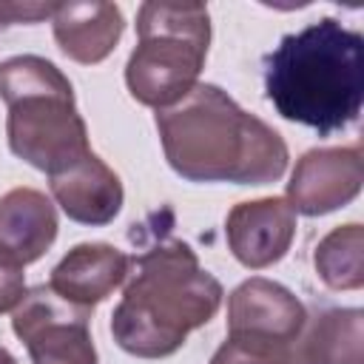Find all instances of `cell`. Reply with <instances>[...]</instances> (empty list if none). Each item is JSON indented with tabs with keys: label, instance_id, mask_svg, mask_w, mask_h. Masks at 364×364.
Returning <instances> with one entry per match:
<instances>
[{
	"label": "cell",
	"instance_id": "cell-5",
	"mask_svg": "<svg viewBox=\"0 0 364 364\" xmlns=\"http://www.w3.org/2000/svg\"><path fill=\"white\" fill-rule=\"evenodd\" d=\"M136 37L125 63L131 97L156 111L185 100L199 80L210 46L208 6L142 3L136 11Z\"/></svg>",
	"mask_w": 364,
	"mask_h": 364
},
{
	"label": "cell",
	"instance_id": "cell-8",
	"mask_svg": "<svg viewBox=\"0 0 364 364\" xmlns=\"http://www.w3.org/2000/svg\"><path fill=\"white\" fill-rule=\"evenodd\" d=\"M307 324L304 304L279 282L253 276L228 296V336L264 338L279 344L299 341Z\"/></svg>",
	"mask_w": 364,
	"mask_h": 364
},
{
	"label": "cell",
	"instance_id": "cell-3",
	"mask_svg": "<svg viewBox=\"0 0 364 364\" xmlns=\"http://www.w3.org/2000/svg\"><path fill=\"white\" fill-rule=\"evenodd\" d=\"M222 296V284L185 242H162L131 259L122 299L111 313V336L136 358L173 355L191 330L216 316Z\"/></svg>",
	"mask_w": 364,
	"mask_h": 364
},
{
	"label": "cell",
	"instance_id": "cell-17",
	"mask_svg": "<svg viewBox=\"0 0 364 364\" xmlns=\"http://www.w3.org/2000/svg\"><path fill=\"white\" fill-rule=\"evenodd\" d=\"M26 296V276L23 267L14 264L9 256L0 253V313L14 310Z\"/></svg>",
	"mask_w": 364,
	"mask_h": 364
},
{
	"label": "cell",
	"instance_id": "cell-2",
	"mask_svg": "<svg viewBox=\"0 0 364 364\" xmlns=\"http://www.w3.org/2000/svg\"><path fill=\"white\" fill-rule=\"evenodd\" d=\"M264 94L299 125L330 136L358 119L364 102V37L321 17L264 57Z\"/></svg>",
	"mask_w": 364,
	"mask_h": 364
},
{
	"label": "cell",
	"instance_id": "cell-1",
	"mask_svg": "<svg viewBox=\"0 0 364 364\" xmlns=\"http://www.w3.org/2000/svg\"><path fill=\"white\" fill-rule=\"evenodd\" d=\"M154 122L168 165L188 182L267 185L287 171L282 134L219 85L196 82L185 100L156 111Z\"/></svg>",
	"mask_w": 364,
	"mask_h": 364
},
{
	"label": "cell",
	"instance_id": "cell-7",
	"mask_svg": "<svg viewBox=\"0 0 364 364\" xmlns=\"http://www.w3.org/2000/svg\"><path fill=\"white\" fill-rule=\"evenodd\" d=\"M364 182L361 151L353 148H313L307 151L287 182V205L293 213L324 216L350 205Z\"/></svg>",
	"mask_w": 364,
	"mask_h": 364
},
{
	"label": "cell",
	"instance_id": "cell-4",
	"mask_svg": "<svg viewBox=\"0 0 364 364\" xmlns=\"http://www.w3.org/2000/svg\"><path fill=\"white\" fill-rule=\"evenodd\" d=\"M0 100L9 108V148L31 168L51 176L91 151L74 88L51 60L37 54L3 60Z\"/></svg>",
	"mask_w": 364,
	"mask_h": 364
},
{
	"label": "cell",
	"instance_id": "cell-15",
	"mask_svg": "<svg viewBox=\"0 0 364 364\" xmlns=\"http://www.w3.org/2000/svg\"><path fill=\"white\" fill-rule=\"evenodd\" d=\"M318 279L333 290H358L364 284V230L358 222L333 228L313 253Z\"/></svg>",
	"mask_w": 364,
	"mask_h": 364
},
{
	"label": "cell",
	"instance_id": "cell-13",
	"mask_svg": "<svg viewBox=\"0 0 364 364\" xmlns=\"http://www.w3.org/2000/svg\"><path fill=\"white\" fill-rule=\"evenodd\" d=\"M57 239V210L34 188H14L0 196V253L26 267Z\"/></svg>",
	"mask_w": 364,
	"mask_h": 364
},
{
	"label": "cell",
	"instance_id": "cell-18",
	"mask_svg": "<svg viewBox=\"0 0 364 364\" xmlns=\"http://www.w3.org/2000/svg\"><path fill=\"white\" fill-rule=\"evenodd\" d=\"M57 3H0V28L14 23H37L43 17L51 20Z\"/></svg>",
	"mask_w": 364,
	"mask_h": 364
},
{
	"label": "cell",
	"instance_id": "cell-19",
	"mask_svg": "<svg viewBox=\"0 0 364 364\" xmlns=\"http://www.w3.org/2000/svg\"><path fill=\"white\" fill-rule=\"evenodd\" d=\"M0 364H17V361H14V355H11L6 347H0Z\"/></svg>",
	"mask_w": 364,
	"mask_h": 364
},
{
	"label": "cell",
	"instance_id": "cell-12",
	"mask_svg": "<svg viewBox=\"0 0 364 364\" xmlns=\"http://www.w3.org/2000/svg\"><path fill=\"white\" fill-rule=\"evenodd\" d=\"M51 28L60 51L68 60L80 65H97L117 48L125 17L114 3H57Z\"/></svg>",
	"mask_w": 364,
	"mask_h": 364
},
{
	"label": "cell",
	"instance_id": "cell-11",
	"mask_svg": "<svg viewBox=\"0 0 364 364\" xmlns=\"http://www.w3.org/2000/svg\"><path fill=\"white\" fill-rule=\"evenodd\" d=\"M128 264L131 259L119 247L108 242H82L60 259L48 287L65 301L91 310L125 282Z\"/></svg>",
	"mask_w": 364,
	"mask_h": 364
},
{
	"label": "cell",
	"instance_id": "cell-16",
	"mask_svg": "<svg viewBox=\"0 0 364 364\" xmlns=\"http://www.w3.org/2000/svg\"><path fill=\"white\" fill-rule=\"evenodd\" d=\"M210 364H304L299 353V341L279 344L247 336H228L222 347L213 353Z\"/></svg>",
	"mask_w": 364,
	"mask_h": 364
},
{
	"label": "cell",
	"instance_id": "cell-10",
	"mask_svg": "<svg viewBox=\"0 0 364 364\" xmlns=\"http://www.w3.org/2000/svg\"><path fill=\"white\" fill-rule=\"evenodd\" d=\"M48 188L68 219L91 228L114 222L125 199L119 176L94 151H88L68 168L51 173Z\"/></svg>",
	"mask_w": 364,
	"mask_h": 364
},
{
	"label": "cell",
	"instance_id": "cell-9",
	"mask_svg": "<svg viewBox=\"0 0 364 364\" xmlns=\"http://www.w3.org/2000/svg\"><path fill=\"white\" fill-rule=\"evenodd\" d=\"M228 247L239 264L262 270L276 264L293 245L296 213L284 196L239 202L225 219Z\"/></svg>",
	"mask_w": 364,
	"mask_h": 364
},
{
	"label": "cell",
	"instance_id": "cell-6",
	"mask_svg": "<svg viewBox=\"0 0 364 364\" xmlns=\"http://www.w3.org/2000/svg\"><path fill=\"white\" fill-rule=\"evenodd\" d=\"M11 330L34 364H97L91 310L65 301L48 284L23 296L11 313Z\"/></svg>",
	"mask_w": 364,
	"mask_h": 364
},
{
	"label": "cell",
	"instance_id": "cell-14",
	"mask_svg": "<svg viewBox=\"0 0 364 364\" xmlns=\"http://www.w3.org/2000/svg\"><path fill=\"white\" fill-rule=\"evenodd\" d=\"M304 364H364V313L358 307L321 310L299 336Z\"/></svg>",
	"mask_w": 364,
	"mask_h": 364
}]
</instances>
